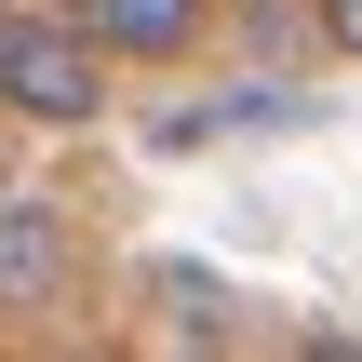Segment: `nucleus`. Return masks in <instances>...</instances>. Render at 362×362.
<instances>
[{"label":"nucleus","instance_id":"1","mask_svg":"<svg viewBox=\"0 0 362 362\" xmlns=\"http://www.w3.org/2000/svg\"><path fill=\"white\" fill-rule=\"evenodd\" d=\"M107 40L81 27V13H27V0H0V121H27V134H81V121H107Z\"/></svg>","mask_w":362,"mask_h":362},{"label":"nucleus","instance_id":"2","mask_svg":"<svg viewBox=\"0 0 362 362\" xmlns=\"http://www.w3.org/2000/svg\"><path fill=\"white\" fill-rule=\"evenodd\" d=\"M67 282H81V228H67L54 202L0 188V322H40V309H67Z\"/></svg>","mask_w":362,"mask_h":362},{"label":"nucleus","instance_id":"3","mask_svg":"<svg viewBox=\"0 0 362 362\" xmlns=\"http://www.w3.org/2000/svg\"><path fill=\"white\" fill-rule=\"evenodd\" d=\"M121 67H188L202 40H215V0H67Z\"/></svg>","mask_w":362,"mask_h":362},{"label":"nucleus","instance_id":"4","mask_svg":"<svg viewBox=\"0 0 362 362\" xmlns=\"http://www.w3.org/2000/svg\"><path fill=\"white\" fill-rule=\"evenodd\" d=\"M296 13H309V27H322V40H336V54L362 67V0H296Z\"/></svg>","mask_w":362,"mask_h":362}]
</instances>
